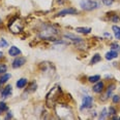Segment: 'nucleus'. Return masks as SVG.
<instances>
[{
	"label": "nucleus",
	"instance_id": "1",
	"mask_svg": "<svg viewBox=\"0 0 120 120\" xmlns=\"http://www.w3.org/2000/svg\"><path fill=\"white\" fill-rule=\"evenodd\" d=\"M58 34H59V30L55 26L52 25H45L43 27V29L39 31V37L47 40L54 39Z\"/></svg>",
	"mask_w": 120,
	"mask_h": 120
},
{
	"label": "nucleus",
	"instance_id": "2",
	"mask_svg": "<svg viewBox=\"0 0 120 120\" xmlns=\"http://www.w3.org/2000/svg\"><path fill=\"white\" fill-rule=\"evenodd\" d=\"M80 6L82 9L90 11V10H94L100 7V3L96 0H81Z\"/></svg>",
	"mask_w": 120,
	"mask_h": 120
},
{
	"label": "nucleus",
	"instance_id": "3",
	"mask_svg": "<svg viewBox=\"0 0 120 120\" xmlns=\"http://www.w3.org/2000/svg\"><path fill=\"white\" fill-rule=\"evenodd\" d=\"M61 92V88L59 86H55L52 88V90L47 94V104L49 107H52L53 104L55 103L57 98L59 97V94Z\"/></svg>",
	"mask_w": 120,
	"mask_h": 120
},
{
	"label": "nucleus",
	"instance_id": "4",
	"mask_svg": "<svg viewBox=\"0 0 120 120\" xmlns=\"http://www.w3.org/2000/svg\"><path fill=\"white\" fill-rule=\"evenodd\" d=\"M65 39H69L70 41H72L73 43H75L76 45H80L81 43H83V40H82V38L80 37H77L76 35H73V34H64V36H63Z\"/></svg>",
	"mask_w": 120,
	"mask_h": 120
},
{
	"label": "nucleus",
	"instance_id": "5",
	"mask_svg": "<svg viewBox=\"0 0 120 120\" xmlns=\"http://www.w3.org/2000/svg\"><path fill=\"white\" fill-rule=\"evenodd\" d=\"M78 13V10L73 7H69V8H64L62 10L57 13L58 17H64V15H77Z\"/></svg>",
	"mask_w": 120,
	"mask_h": 120
},
{
	"label": "nucleus",
	"instance_id": "6",
	"mask_svg": "<svg viewBox=\"0 0 120 120\" xmlns=\"http://www.w3.org/2000/svg\"><path fill=\"white\" fill-rule=\"evenodd\" d=\"M25 63H26V59L24 58V56H17V58L13 60L12 66H13V68H15V69H18V68L23 66Z\"/></svg>",
	"mask_w": 120,
	"mask_h": 120
},
{
	"label": "nucleus",
	"instance_id": "7",
	"mask_svg": "<svg viewBox=\"0 0 120 120\" xmlns=\"http://www.w3.org/2000/svg\"><path fill=\"white\" fill-rule=\"evenodd\" d=\"M92 103H93V98L92 97H90V95H86V97H84L83 100H82V109L83 108H85V109L91 108Z\"/></svg>",
	"mask_w": 120,
	"mask_h": 120
},
{
	"label": "nucleus",
	"instance_id": "8",
	"mask_svg": "<svg viewBox=\"0 0 120 120\" xmlns=\"http://www.w3.org/2000/svg\"><path fill=\"white\" fill-rule=\"evenodd\" d=\"M115 87H116V85L115 84H111V85H109L108 87H107V90H106V92H105V94L103 95V98H100L103 101H106V100H108L109 98L112 95V92H113V90L115 89Z\"/></svg>",
	"mask_w": 120,
	"mask_h": 120
},
{
	"label": "nucleus",
	"instance_id": "9",
	"mask_svg": "<svg viewBox=\"0 0 120 120\" xmlns=\"http://www.w3.org/2000/svg\"><path fill=\"white\" fill-rule=\"evenodd\" d=\"M103 87H105V84L102 81H97L96 84L93 85V88H92V90H93L95 94H102L103 90Z\"/></svg>",
	"mask_w": 120,
	"mask_h": 120
},
{
	"label": "nucleus",
	"instance_id": "10",
	"mask_svg": "<svg viewBox=\"0 0 120 120\" xmlns=\"http://www.w3.org/2000/svg\"><path fill=\"white\" fill-rule=\"evenodd\" d=\"M12 92H13L12 85H6L3 88V90L1 91V97L2 98H7V97H9V95L12 94Z\"/></svg>",
	"mask_w": 120,
	"mask_h": 120
},
{
	"label": "nucleus",
	"instance_id": "11",
	"mask_svg": "<svg viewBox=\"0 0 120 120\" xmlns=\"http://www.w3.org/2000/svg\"><path fill=\"white\" fill-rule=\"evenodd\" d=\"M117 56H118V52H117L116 50H110V51H108L107 53H106V56H105V58L106 60H108V61H112L113 59H116Z\"/></svg>",
	"mask_w": 120,
	"mask_h": 120
},
{
	"label": "nucleus",
	"instance_id": "12",
	"mask_svg": "<svg viewBox=\"0 0 120 120\" xmlns=\"http://www.w3.org/2000/svg\"><path fill=\"white\" fill-rule=\"evenodd\" d=\"M9 54L10 56H18L19 54H21V50L17 46H10V48L9 49Z\"/></svg>",
	"mask_w": 120,
	"mask_h": 120
},
{
	"label": "nucleus",
	"instance_id": "13",
	"mask_svg": "<svg viewBox=\"0 0 120 120\" xmlns=\"http://www.w3.org/2000/svg\"><path fill=\"white\" fill-rule=\"evenodd\" d=\"M27 83H28V80H27L26 78H21L17 81V84H16V85H17L18 88H24V87L27 85Z\"/></svg>",
	"mask_w": 120,
	"mask_h": 120
},
{
	"label": "nucleus",
	"instance_id": "14",
	"mask_svg": "<svg viewBox=\"0 0 120 120\" xmlns=\"http://www.w3.org/2000/svg\"><path fill=\"white\" fill-rule=\"evenodd\" d=\"M77 33H81V34H89L91 32V28H84V27H78L76 28Z\"/></svg>",
	"mask_w": 120,
	"mask_h": 120
},
{
	"label": "nucleus",
	"instance_id": "15",
	"mask_svg": "<svg viewBox=\"0 0 120 120\" xmlns=\"http://www.w3.org/2000/svg\"><path fill=\"white\" fill-rule=\"evenodd\" d=\"M12 77V75L10 74H7V73H3L2 76L0 77V86L2 85V84H4L5 82H7V80Z\"/></svg>",
	"mask_w": 120,
	"mask_h": 120
},
{
	"label": "nucleus",
	"instance_id": "16",
	"mask_svg": "<svg viewBox=\"0 0 120 120\" xmlns=\"http://www.w3.org/2000/svg\"><path fill=\"white\" fill-rule=\"evenodd\" d=\"M112 30H113V32H114L115 38L117 40H120V27L114 25L113 27H112Z\"/></svg>",
	"mask_w": 120,
	"mask_h": 120
},
{
	"label": "nucleus",
	"instance_id": "17",
	"mask_svg": "<svg viewBox=\"0 0 120 120\" xmlns=\"http://www.w3.org/2000/svg\"><path fill=\"white\" fill-rule=\"evenodd\" d=\"M100 61H102V56H100L99 53H96V54H94V56H92L91 61H90V64L95 65V64H97V63H99Z\"/></svg>",
	"mask_w": 120,
	"mask_h": 120
},
{
	"label": "nucleus",
	"instance_id": "18",
	"mask_svg": "<svg viewBox=\"0 0 120 120\" xmlns=\"http://www.w3.org/2000/svg\"><path fill=\"white\" fill-rule=\"evenodd\" d=\"M99 80H100V76L99 75H94V76H90L88 78V81L91 83H96Z\"/></svg>",
	"mask_w": 120,
	"mask_h": 120
},
{
	"label": "nucleus",
	"instance_id": "19",
	"mask_svg": "<svg viewBox=\"0 0 120 120\" xmlns=\"http://www.w3.org/2000/svg\"><path fill=\"white\" fill-rule=\"evenodd\" d=\"M109 116L108 114V109L107 108H103L102 112H100V115H99V119H106Z\"/></svg>",
	"mask_w": 120,
	"mask_h": 120
},
{
	"label": "nucleus",
	"instance_id": "20",
	"mask_svg": "<svg viewBox=\"0 0 120 120\" xmlns=\"http://www.w3.org/2000/svg\"><path fill=\"white\" fill-rule=\"evenodd\" d=\"M7 106H6V104H5L4 102H0V114H2L3 112L5 111H7Z\"/></svg>",
	"mask_w": 120,
	"mask_h": 120
},
{
	"label": "nucleus",
	"instance_id": "21",
	"mask_svg": "<svg viewBox=\"0 0 120 120\" xmlns=\"http://www.w3.org/2000/svg\"><path fill=\"white\" fill-rule=\"evenodd\" d=\"M35 89H36V83L32 82V83H30V85L28 87V89H27V91H28V92H32V91H34Z\"/></svg>",
	"mask_w": 120,
	"mask_h": 120
},
{
	"label": "nucleus",
	"instance_id": "22",
	"mask_svg": "<svg viewBox=\"0 0 120 120\" xmlns=\"http://www.w3.org/2000/svg\"><path fill=\"white\" fill-rule=\"evenodd\" d=\"M7 46H9V43H7V41L4 39V38H1V39H0V48L7 47Z\"/></svg>",
	"mask_w": 120,
	"mask_h": 120
},
{
	"label": "nucleus",
	"instance_id": "23",
	"mask_svg": "<svg viewBox=\"0 0 120 120\" xmlns=\"http://www.w3.org/2000/svg\"><path fill=\"white\" fill-rule=\"evenodd\" d=\"M108 114H109V116H113V115H116L117 114V111H116V109L114 108V107H110V109L108 110Z\"/></svg>",
	"mask_w": 120,
	"mask_h": 120
},
{
	"label": "nucleus",
	"instance_id": "24",
	"mask_svg": "<svg viewBox=\"0 0 120 120\" xmlns=\"http://www.w3.org/2000/svg\"><path fill=\"white\" fill-rule=\"evenodd\" d=\"M110 47H111V49L112 50H118L120 51V45L118 44V43H112V44L110 45Z\"/></svg>",
	"mask_w": 120,
	"mask_h": 120
},
{
	"label": "nucleus",
	"instance_id": "25",
	"mask_svg": "<svg viewBox=\"0 0 120 120\" xmlns=\"http://www.w3.org/2000/svg\"><path fill=\"white\" fill-rule=\"evenodd\" d=\"M6 70H7L6 65L0 64V74H3V73H5V72H6Z\"/></svg>",
	"mask_w": 120,
	"mask_h": 120
},
{
	"label": "nucleus",
	"instance_id": "26",
	"mask_svg": "<svg viewBox=\"0 0 120 120\" xmlns=\"http://www.w3.org/2000/svg\"><path fill=\"white\" fill-rule=\"evenodd\" d=\"M112 101H113V103H114V104L119 103V102H120V95H118V94L113 95V98H112Z\"/></svg>",
	"mask_w": 120,
	"mask_h": 120
},
{
	"label": "nucleus",
	"instance_id": "27",
	"mask_svg": "<svg viewBox=\"0 0 120 120\" xmlns=\"http://www.w3.org/2000/svg\"><path fill=\"white\" fill-rule=\"evenodd\" d=\"M120 20V18L118 17V15H113V17L111 18V21L113 22V23H118Z\"/></svg>",
	"mask_w": 120,
	"mask_h": 120
},
{
	"label": "nucleus",
	"instance_id": "28",
	"mask_svg": "<svg viewBox=\"0 0 120 120\" xmlns=\"http://www.w3.org/2000/svg\"><path fill=\"white\" fill-rule=\"evenodd\" d=\"M113 1H114V0H102L103 3L105 5H108V6H110V5L113 3Z\"/></svg>",
	"mask_w": 120,
	"mask_h": 120
},
{
	"label": "nucleus",
	"instance_id": "29",
	"mask_svg": "<svg viewBox=\"0 0 120 120\" xmlns=\"http://www.w3.org/2000/svg\"><path fill=\"white\" fill-rule=\"evenodd\" d=\"M103 36L107 37L108 39H111V38H112V35L110 33H108V32H105V33H103Z\"/></svg>",
	"mask_w": 120,
	"mask_h": 120
},
{
	"label": "nucleus",
	"instance_id": "30",
	"mask_svg": "<svg viewBox=\"0 0 120 120\" xmlns=\"http://www.w3.org/2000/svg\"><path fill=\"white\" fill-rule=\"evenodd\" d=\"M10 118H13V114H12V112H9L7 115L5 116V119H10Z\"/></svg>",
	"mask_w": 120,
	"mask_h": 120
},
{
	"label": "nucleus",
	"instance_id": "31",
	"mask_svg": "<svg viewBox=\"0 0 120 120\" xmlns=\"http://www.w3.org/2000/svg\"><path fill=\"white\" fill-rule=\"evenodd\" d=\"M3 58V52L2 51H0V59H2Z\"/></svg>",
	"mask_w": 120,
	"mask_h": 120
},
{
	"label": "nucleus",
	"instance_id": "32",
	"mask_svg": "<svg viewBox=\"0 0 120 120\" xmlns=\"http://www.w3.org/2000/svg\"><path fill=\"white\" fill-rule=\"evenodd\" d=\"M0 23H1V20H0Z\"/></svg>",
	"mask_w": 120,
	"mask_h": 120
}]
</instances>
